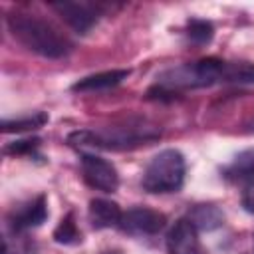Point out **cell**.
<instances>
[{"label": "cell", "mask_w": 254, "mask_h": 254, "mask_svg": "<svg viewBox=\"0 0 254 254\" xmlns=\"http://www.w3.org/2000/svg\"><path fill=\"white\" fill-rule=\"evenodd\" d=\"M8 30L12 38L22 44L28 52H34L48 60L65 58L73 46L50 20L40 18L38 14L30 12H12L6 18Z\"/></svg>", "instance_id": "obj_1"}, {"label": "cell", "mask_w": 254, "mask_h": 254, "mask_svg": "<svg viewBox=\"0 0 254 254\" xmlns=\"http://www.w3.org/2000/svg\"><path fill=\"white\" fill-rule=\"evenodd\" d=\"M161 131L145 121H129L105 129H77L67 135V145L73 149H103V151H125L139 145H149L159 139Z\"/></svg>", "instance_id": "obj_2"}, {"label": "cell", "mask_w": 254, "mask_h": 254, "mask_svg": "<svg viewBox=\"0 0 254 254\" xmlns=\"http://www.w3.org/2000/svg\"><path fill=\"white\" fill-rule=\"evenodd\" d=\"M226 62L216 58H204L192 64H183L163 71L157 77V87L165 89L167 93H175L177 89H196V87H210L214 83L224 81Z\"/></svg>", "instance_id": "obj_3"}, {"label": "cell", "mask_w": 254, "mask_h": 254, "mask_svg": "<svg viewBox=\"0 0 254 254\" xmlns=\"http://www.w3.org/2000/svg\"><path fill=\"white\" fill-rule=\"evenodd\" d=\"M185 171L187 165L183 153L179 149H165L147 163L141 177V187L153 194L177 192L185 183Z\"/></svg>", "instance_id": "obj_4"}, {"label": "cell", "mask_w": 254, "mask_h": 254, "mask_svg": "<svg viewBox=\"0 0 254 254\" xmlns=\"http://www.w3.org/2000/svg\"><path fill=\"white\" fill-rule=\"evenodd\" d=\"M81 177L91 189L101 192H115L119 187V175L113 163L93 153L81 155Z\"/></svg>", "instance_id": "obj_5"}, {"label": "cell", "mask_w": 254, "mask_h": 254, "mask_svg": "<svg viewBox=\"0 0 254 254\" xmlns=\"http://www.w3.org/2000/svg\"><path fill=\"white\" fill-rule=\"evenodd\" d=\"M167 224V216L159 210L147 208V206H135L123 212L119 230L131 236H153L161 232Z\"/></svg>", "instance_id": "obj_6"}, {"label": "cell", "mask_w": 254, "mask_h": 254, "mask_svg": "<svg viewBox=\"0 0 254 254\" xmlns=\"http://www.w3.org/2000/svg\"><path fill=\"white\" fill-rule=\"evenodd\" d=\"M50 8L77 34H87L99 20V8L87 2H52Z\"/></svg>", "instance_id": "obj_7"}, {"label": "cell", "mask_w": 254, "mask_h": 254, "mask_svg": "<svg viewBox=\"0 0 254 254\" xmlns=\"http://www.w3.org/2000/svg\"><path fill=\"white\" fill-rule=\"evenodd\" d=\"M167 254H202L198 242V230L189 218H181L169 230Z\"/></svg>", "instance_id": "obj_8"}, {"label": "cell", "mask_w": 254, "mask_h": 254, "mask_svg": "<svg viewBox=\"0 0 254 254\" xmlns=\"http://www.w3.org/2000/svg\"><path fill=\"white\" fill-rule=\"evenodd\" d=\"M46 218H48V202H46V196L40 194L28 202L16 206L10 212V226L14 232H22V230L40 226Z\"/></svg>", "instance_id": "obj_9"}, {"label": "cell", "mask_w": 254, "mask_h": 254, "mask_svg": "<svg viewBox=\"0 0 254 254\" xmlns=\"http://www.w3.org/2000/svg\"><path fill=\"white\" fill-rule=\"evenodd\" d=\"M87 216L93 228H119L123 210L119 208L117 202L107 200V198H93L87 208Z\"/></svg>", "instance_id": "obj_10"}, {"label": "cell", "mask_w": 254, "mask_h": 254, "mask_svg": "<svg viewBox=\"0 0 254 254\" xmlns=\"http://www.w3.org/2000/svg\"><path fill=\"white\" fill-rule=\"evenodd\" d=\"M129 69H107V71H99V73H91L85 75L81 79H77L71 85V91H79V93H93V91H103L109 87H115L117 83H121L123 79L129 77Z\"/></svg>", "instance_id": "obj_11"}, {"label": "cell", "mask_w": 254, "mask_h": 254, "mask_svg": "<svg viewBox=\"0 0 254 254\" xmlns=\"http://www.w3.org/2000/svg\"><path fill=\"white\" fill-rule=\"evenodd\" d=\"M222 177L228 183H250L254 181V149L238 153L226 167H222Z\"/></svg>", "instance_id": "obj_12"}, {"label": "cell", "mask_w": 254, "mask_h": 254, "mask_svg": "<svg viewBox=\"0 0 254 254\" xmlns=\"http://www.w3.org/2000/svg\"><path fill=\"white\" fill-rule=\"evenodd\" d=\"M189 220L194 224L196 230L210 232V230H216L222 226L224 214L216 204H196L189 212Z\"/></svg>", "instance_id": "obj_13"}, {"label": "cell", "mask_w": 254, "mask_h": 254, "mask_svg": "<svg viewBox=\"0 0 254 254\" xmlns=\"http://www.w3.org/2000/svg\"><path fill=\"white\" fill-rule=\"evenodd\" d=\"M48 123V115L44 111H36L32 115L16 117V119H4L2 121V133H22V131H34Z\"/></svg>", "instance_id": "obj_14"}, {"label": "cell", "mask_w": 254, "mask_h": 254, "mask_svg": "<svg viewBox=\"0 0 254 254\" xmlns=\"http://www.w3.org/2000/svg\"><path fill=\"white\" fill-rule=\"evenodd\" d=\"M54 240L58 244H65V246H71V244H79L81 242V232L77 230L75 226V220H73V212H67L60 224L56 226L54 230Z\"/></svg>", "instance_id": "obj_15"}, {"label": "cell", "mask_w": 254, "mask_h": 254, "mask_svg": "<svg viewBox=\"0 0 254 254\" xmlns=\"http://www.w3.org/2000/svg\"><path fill=\"white\" fill-rule=\"evenodd\" d=\"M226 83H254V64L250 62H226Z\"/></svg>", "instance_id": "obj_16"}, {"label": "cell", "mask_w": 254, "mask_h": 254, "mask_svg": "<svg viewBox=\"0 0 254 254\" xmlns=\"http://www.w3.org/2000/svg\"><path fill=\"white\" fill-rule=\"evenodd\" d=\"M187 36L190 42L198 44V46H204L212 40L214 36V28L208 20H200V18H192L187 22Z\"/></svg>", "instance_id": "obj_17"}, {"label": "cell", "mask_w": 254, "mask_h": 254, "mask_svg": "<svg viewBox=\"0 0 254 254\" xmlns=\"http://www.w3.org/2000/svg\"><path fill=\"white\" fill-rule=\"evenodd\" d=\"M38 147H40V139H22V141L8 143L4 147V153L6 155H34Z\"/></svg>", "instance_id": "obj_18"}, {"label": "cell", "mask_w": 254, "mask_h": 254, "mask_svg": "<svg viewBox=\"0 0 254 254\" xmlns=\"http://www.w3.org/2000/svg\"><path fill=\"white\" fill-rule=\"evenodd\" d=\"M242 206L246 212L254 214V181L246 183L244 185V190H242Z\"/></svg>", "instance_id": "obj_19"}, {"label": "cell", "mask_w": 254, "mask_h": 254, "mask_svg": "<svg viewBox=\"0 0 254 254\" xmlns=\"http://www.w3.org/2000/svg\"><path fill=\"white\" fill-rule=\"evenodd\" d=\"M101 254H123L121 250H107V252H101Z\"/></svg>", "instance_id": "obj_20"}, {"label": "cell", "mask_w": 254, "mask_h": 254, "mask_svg": "<svg viewBox=\"0 0 254 254\" xmlns=\"http://www.w3.org/2000/svg\"><path fill=\"white\" fill-rule=\"evenodd\" d=\"M248 133H254V121L248 125Z\"/></svg>", "instance_id": "obj_21"}]
</instances>
